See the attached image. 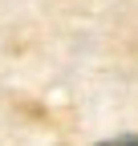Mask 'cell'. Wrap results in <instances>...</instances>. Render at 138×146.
<instances>
[{
    "mask_svg": "<svg viewBox=\"0 0 138 146\" xmlns=\"http://www.w3.org/2000/svg\"><path fill=\"white\" fill-rule=\"evenodd\" d=\"M102 146H138V134H130V138H114V142H102Z\"/></svg>",
    "mask_w": 138,
    "mask_h": 146,
    "instance_id": "cell-1",
    "label": "cell"
}]
</instances>
